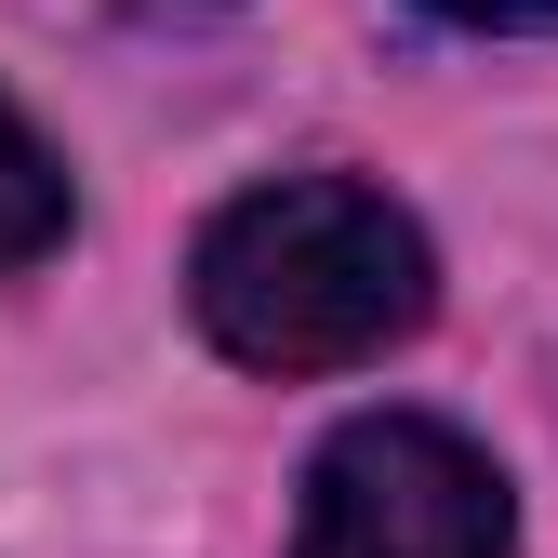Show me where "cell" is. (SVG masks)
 <instances>
[{
	"label": "cell",
	"mask_w": 558,
	"mask_h": 558,
	"mask_svg": "<svg viewBox=\"0 0 558 558\" xmlns=\"http://www.w3.org/2000/svg\"><path fill=\"white\" fill-rule=\"evenodd\" d=\"M426 14H452V27H545L558 0H426Z\"/></svg>",
	"instance_id": "4"
},
{
	"label": "cell",
	"mask_w": 558,
	"mask_h": 558,
	"mask_svg": "<svg viewBox=\"0 0 558 558\" xmlns=\"http://www.w3.org/2000/svg\"><path fill=\"white\" fill-rule=\"evenodd\" d=\"M519 506L493 452L439 412H360L332 426V452L306 465V532L293 558H506Z\"/></svg>",
	"instance_id": "2"
},
{
	"label": "cell",
	"mask_w": 558,
	"mask_h": 558,
	"mask_svg": "<svg viewBox=\"0 0 558 558\" xmlns=\"http://www.w3.org/2000/svg\"><path fill=\"white\" fill-rule=\"evenodd\" d=\"M133 14H214V0H133Z\"/></svg>",
	"instance_id": "5"
},
{
	"label": "cell",
	"mask_w": 558,
	"mask_h": 558,
	"mask_svg": "<svg viewBox=\"0 0 558 558\" xmlns=\"http://www.w3.org/2000/svg\"><path fill=\"white\" fill-rule=\"evenodd\" d=\"M66 240V173H53V147L0 107V266H40Z\"/></svg>",
	"instance_id": "3"
},
{
	"label": "cell",
	"mask_w": 558,
	"mask_h": 558,
	"mask_svg": "<svg viewBox=\"0 0 558 558\" xmlns=\"http://www.w3.org/2000/svg\"><path fill=\"white\" fill-rule=\"evenodd\" d=\"M186 306L240 373H360L399 332H426L439 266L426 227L386 186L345 173H279L253 199H227L186 253Z\"/></svg>",
	"instance_id": "1"
}]
</instances>
